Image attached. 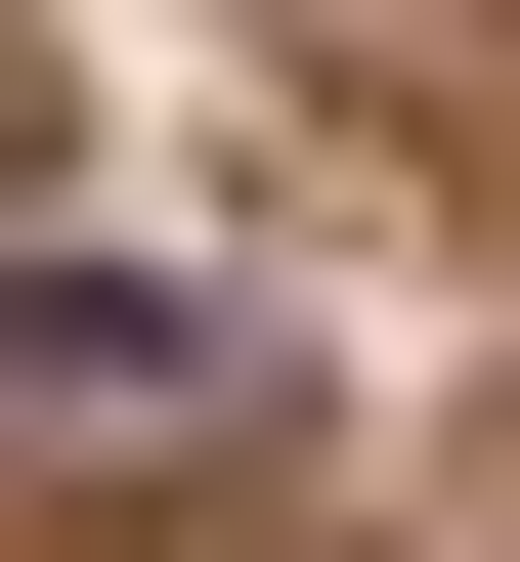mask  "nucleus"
Returning <instances> with one entry per match:
<instances>
[{
    "label": "nucleus",
    "mask_w": 520,
    "mask_h": 562,
    "mask_svg": "<svg viewBox=\"0 0 520 562\" xmlns=\"http://www.w3.org/2000/svg\"><path fill=\"white\" fill-rule=\"evenodd\" d=\"M174 390H218V303H131V260H44V303H0V432H174Z\"/></svg>",
    "instance_id": "1"
}]
</instances>
